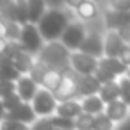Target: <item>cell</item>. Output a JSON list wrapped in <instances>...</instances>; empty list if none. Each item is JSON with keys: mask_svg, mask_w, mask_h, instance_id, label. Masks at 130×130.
Listing matches in <instances>:
<instances>
[{"mask_svg": "<svg viewBox=\"0 0 130 130\" xmlns=\"http://www.w3.org/2000/svg\"><path fill=\"white\" fill-rule=\"evenodd\" d=\"M70 18L64 11L61 9H46V13L43 14V18L38 22L39 32L45 38V41H55L61 39L64 29L68 27Z\"/></svg>", "mask_w": 130, "mask_h": 130, "instance_id": "1", "label": "cell"}, {"mask_svg": "<svg viewBox=\"0 0 130 130\" xmlns=\"http://www.w3.org/2000/svg\"><path fill=\"white\" fill-rule=\"evenodd\" d=\"M38 55H39V62H43L45 66L62 71L64 68L70 66L71 50L61 39H55V41H46V45L41 48Z\"/></svg>", "mask_w": 130, "mask_h": 130, "instance_id": "2", "label": "cell"}, {"mask_svg": "<svg viewBox=\"0 0 130 130\" xmlns=\"http://www.w3.org/2000/svg\"><path fill=\"white\" fill-rule=\"evenodd\" d=\"M45 38L41 36L39 32V27L38 23H32V22H27L22 25V32H20V43L23 46V50L30 52V54H39L41 48L45 46Z\"/></svg>", "mask_w": 130, "mask_h": 130, "instance_id": "3", "label": "cell"}, {"mask_svg": "<svg viewBox=\"0 0 130 130\" xmlns=\"http://www.w3.org/2000/svg\"><path fill=\"white\" fill-rule=\"evenodd\" d=\"M57 103H59V100L55 98L54 91H50V89H46L43 86L38 89L36 96L32 98V107H34L38 116H52V114H55Z\"/></svg>", "mask_w": 130, "mask_h": 130, "instance_id": "4", "label": "cell"}, {"mask_svg": "<svg viewBox=\"0 0 130 130\" xmlns=\"http://www.w3.org/2000/svg\"><path fill=\"white\" fill-rule=\"evenodd\" d=\"M86 34H87V29L84 27L82 22H70L68 27L64 29L62 36H61V41L73 52V50H78L80 48Z\"/></svg>", "mask_w": 130, "mask_h": 130, "instance_id": "5", "label": "cell"}, {"mask_svg": "<svg viewBox=\"0 0 130 130\" xmlns=\"http://www.w3.org/2000/svg\"><path fill=\"white\" fill-rule=\"evenodd\" d=\"M70 66L78 71V73H87V75H93L98 68V57L94 55H89L82 50H73L71 55H70Z\"/></svg>", "mask_w": 130, "mask_h": 130, "instance_id": "6", "label": "cell"}, {"mask_svg": "<svg viewBox=\"0 0 130 130\" xmlns=\"http://www.w3.org/2000/svg\"><path fill=\"white\" fill-rule=\"evenodd\" d=\"M128 43L123 39V36L119 34V30L114 29H107V34L103 38V48H105V55L109 57H119V54L123 52V48Z\"/></svg>", "mask_w": 130, "mask_h": 130, "instance_id": "7", "label": "cell"}, {"mask_svg": "<svg viewBox=\"0 0 130 130\" xmlns=\"http://www.w3.org/2000/svg\"><path fill=\"white\" fill-rule=\"evenodd\" d=\"M78 50H82V52H86V54H89V55H94V57H98V59L105 55L103 39H102V36H100L98 32H94V30H87V34H86V38H84V41H82V45H80Z\"/></svg>", "mask_w": 130, "mask_h": 130, "instance_id": "8", "label": "cell"}, {"mask_svg": "<svg viewBox=\"0 0 130 130\" xmlns=\"http://www.w3.org/2000/svg\"><path fill=\"white\" fill-rule=\"evenodd\" d=\"M75 80H77V87L80 96H89V94H98L102 82L94 77V75H87V73H78L75 71Z\"/></svg>", "mask_w": 130, "mask_h": 130, "instance_id": "9", "label": "cell"}, {"mask_svg": "<svg viewBox=\"0 0 130 130\" xmlns=\"http://www.w3.org/2000/svg\"><path fill=\"white\" fill-rule=\"evenodd\" d=\"M103 23H105V29H114V30L128 27L130 25V11L109 9L103 14Z\"/></svg>", "mask_w": 130, "mask_h": 130, "instance_id": "10", "label": "cell"}, {"mask_svg": "<svg viewBox=\"0 0 130 130\" xmlns=\"http://www.w3.org/2000/svg\"><path fill=\"white\" fill-rule=\"evenodd\" d=\"M9 119H18V121H23V123H29L32 125L36 119H38V114L32 107V102H22L20 105H16L14 109L7 110V116Z\"/></svg>", "mask_w": 130, "mask_h": 130, "instance_id": "11", "label": "cell"}, {"mask_svg": "<svg viewBox=\"0 0 130 130\" xmlns=\"http://www.w3.org/2000/svg\"><path fill=\"white\" fill-rule=\"evenodd\" d=\"M39 89V84L30 77V75H22L18 80H16V93L22 96L23 102H32V98L36 96Z\"/></svg>", "mask_w": 130, "mask_h": 130, "instance_id": "12", "label": "cell"}, {"mask_svg": "<svg viewBox=\"0 0 130 130\" xmlns=\"http://www.w3.org/2000/svg\"><path fill=\"white\" fill-rule=\"evenodd\" d=\"M128 103L125 102V100H121V98H118V100H112V102H109L107 105H105V112H107V116L114 121V123H119V121H123L126 116H128Z\"/></svg>", "mask_w": 130, "mask_h": 130, "instance_id": "13", "label": "cell"}, {"mask_svg": "<svg viewBox=\"0 0 130 130\" xmlns=\"http://www.w3.org/2000/svg\"><path fill=\"white\" fill-rule=\"evenodd\" d=\"M34 54H30V52H27V50H18V52H14L13 55H11V59H13V64L22 71V73H30V70L34 68V57H32Z\"/></svg>", "mask_w": 130, "mask_h": 130, "instance_id": "14", "label": "cell"}, {"mask_svg": "<svg viewBox=\"0 0 130 130\" xmlns=\"http://www.w3.org/2000/svg\"><path fill=\"white\" fill-rule=\"evenodd\" d=\"M82 102H78L77 98H71V100H62L57 103V109H55V114L59 116H66V118H77L80 112H82Z\"/></svg>", "mask_w": 130, "mask_h": 130, "instance_id": "15", "label": "cell"}, {"mask_svg": "<svg viewBox=\"0 0 130 130\" xmlns=\"http://www.w3.org/2000/svg\"><path fill=\"white\" fill-rule=\"evenodd\" d=\"M98 64H100L102 68H107L109 71L116 73L118 77H119V75H126V71H128V66H126L119 57H109V55H103V57L98 59Z\"/></svg>", "mask_w": 130, "mask_h": 130, "instance_id": "16", "label": "cell"}, {"mask_svg": "<svg viewBox=\"0 0 130 130\" xmlns=\"http://www.w3.org/2000/svg\"><path fill=\"white\" fill-rule=\"evenodd\" d=\"M98 94L102 96V100H103L105 103H109V102H112V100L121 98L119 82H118V80H112V82H105V84H102V87H100Z\"/></svg>", "mask_w": 130, "mask_h": 130, "instance_id": "17", "label": "cell"}, {"mask_svg": "<svg viewBox=\"0 0 130 130\" xmlns=\"http://www.w3.org/2000/svg\"><path fill=\"white\" fill-rule=\"evenodd\" d=\"M105 102L102 100L100 94H89V96H84L82 100V109L89 114H100L105 110Z\"/></svg>", "mask_w": 130, "mask_h": 130, "instance_id": "18", "label": "cell"}, {"mask_svg": "<svg viewBox=\"0 0 130 130\" xmlns=\"http://www.w3.org/2000/svg\"><path fill=\"white\" fill-rule=\"evenodd\" d=\"M29 4V22L38 23L46 13V0H27Z\"/></svg>", "mask_w": 130, "mask_h": 130, "instance_id": "19", "label": "cell"}, {"mask_svg": "<svg viewBox=\"0 0 130 130\" xmlns=\"http://www.w3.org/2000/svg\"><path fill=\"white\" fill-rule=\"evenodd\" d=\"M75 11H77L78 18H82L84 22H89V20H93V18L96 16L98 7H96V4L93 2V0H86V2H82Z\"/></svg>", "mask_w": 130, "mask_h": 130, "instance_id": "20", "label": "cell"}, {"mask_svg": "<svg viewBox=\"0 0 130 130\" xmlns=\"http://www.w3.org/2000/svg\"><path fill=\"white\" fill-rule=\"evenodd\" d=\"M94 125V114H89L86 110H82L77 118H75V126L77 130H93Z\"/></svg>", "mask_w": 130, "mask_h": 130, "instance_id": "21", "label": "cell"}, {"mask_svg": "<svg viewBox=\"0 0 130 130\" xmlns=\"http://www.w3.org/2000/svg\"><path fill=\"white\" fill-rule=\"evenodd\" d=\"M114 121L107 116V112H100V114H94V125H93V130H114Z\"/></svg>", "mask_w": 130, "mask_h": 130, "instance_id": "22", "label": "cell"}, {"mask_svg": "<svg viewBox=\"0 0 130 130\" xmlns=\"http://www.w3.org/2000/svg\"><path fill=\"white\" fill-rule=\"evenodd\" d=\"M23 73L14 66V64H9V66H0V80H18Z\"/></svg>", "mask_w": 130, "mask_h": 130, "instance_id": "23", "label": "cell"}, {"mask_svg": "<svg viewBox=\"0 0 130 130\" xmlns=\"http://www.w3.org/2000/svg\"><path fill=\"white\" fill-rule=\"evenodd\" d=\"M55 128H64V130H77L75 126V118H66V116H59V114H52L50 116Z\"/></svg>", "mask_w": 130, "mask_h": 130, "instance_id": "24", "label": "cell"}, {"mask_svg": "<svg viewBox=\"0 0 130 130\" xmlns=\"http://www.w3.org/2000/svg\"><path fill=\"white\" fill-rule=\"evenodd\" d=\"M0 128L2 130H30V125L29 123H23V121H18V119H2L0 121Z\"/></svg>", "mask_w": 130, "mask_h": 130, "instance_id": "25", "label": "cell"}, {"mask_svg": "<svg viewBox=\"0 0 130 130\" xmlns=\"http://www.w3.org/2000/svg\"><path fill=\"white\" fill-rule=\"evenodd\" d=\"M30 130H55V125L50 116H41L30 125Z\"/></svg>", "mask_w": 130, "mask_h": 130, "instance_id": "26", "label": "cell"}, {"mask_svg": "<svg viewBox=\"0 0 130 130\" xmlns=\"http://www.w3.org/2000/svg\"><path fill=\"white\" fill-rule=\"evenodd\" d=\"M102 84H105V82H112V80H116L118 78V75L116 73H112V71H109L107 68H102L100 64H98V68H96V71L93 73Z\"/></svg>", "mask_w": 130, "mask_h": 130, "instance_id": "27", "label": "cell"}, {"mask_svg": "<svg viewBox=\"0 0 130 130\" xmlns=\"http://www.w3.org/2000/svg\"><path fill=\"white\" fill-rule=\"evenodd\" d=\"M118 82H119V89H121V100H125L130 105V77L123 75Z\"/></svg>", "mask_w": 130, "mask_h": 130, "instance_id": "28", "label": "cell"}, {"mask_svg": "<svg viewBox=\"0 0 130 130\" xmlns=\"http://www.w3.org/2000/svg\"><path fill=\"white\" fill-rule=\"evenodd\" d=\"M16 91V82L14 80H0V98H6L7 94Z\"/></svg>", "mask_w": 130, "mask_h": 130, "instance_id": "29", "label": "cell"}, {"mask_svg": "<svg viewBox=\"0 0 130 130\" xmlns=\"http://www.w3.org/2000/svg\"><path fill=\"white\" fill-rule=\"evenodd\" d=\"M2 100H4V105H6V109H7V110L14 109L16 105H20V103L23 102V100H22V96H20L16 91H14V93H11V94H7V96H6V98H2Z\"/></svg>", "mask_w": 130, "mask_h": 130, "instance_id": "30", "label": "cell"}, {"mask_svg": "<svg viewBox=\"0 0 130 130\" xmlns=\"http://www.w3.org/2000/svg\"><path fill=\"white\" fill-rule=\"evenodd\" d=\"M109 7L119 11H130V0H109Z\"/></svg>", "mask_w": 130, "mask_h": 130, "instance_id": "31", "label": "cell"}, {"mask_svg": "<svg viewBox=\"0 0 130 130\" xmlns=\"http://www.w3.org/2000/svg\"><path fill=\"white\" fill-rule=\"evenodd\" d=\"M119 59H121V61H123V62H125L128 68H130V43H128V45L123 48V52L119 54Z\"/></svg>", "mask_w": 130, "mask_h": 130, "instance_id": "32", "label": "cell"}, {"mask_svg": "<svg viewBox=\"0 0 130 130\" xmlns=\"http://www.w3.org/2000/svg\"><path fill=\"white\" fill-rule=\"evenodd\" d=\"M114 130H130V114L123 119V121H119L118 125H116V128Z\"/></svg>", "mask_w": 130, "mask_h": 130, "instance_id": "33", "label": "cell"}, {"mask_svg": "<svg viewBox=\"0 0 130 130\" xmlns=\"http://www.w3.org/2000/svg\"><path fill=\"white\" fill-rule=\"evenodd\" d=\"M0 38H7V20L0 18Z\"/></svg>", "mask_w": 130, "mask_h": 130, "instance_id": "34", "label": "cell"}, {"mask_svg": "<svg viewBox=\"0 0 130 130\" xmlns=\"http://www.w3.org/2000/svg\"><path fill=\"white\" fill-rule=\"evenodd\" d=\"M7 50H9L7 38H0V54H7Z\"/></svg>", "mask_w": 130, "mask_h": 130, "instance_id": "35", "label": "cell"}, {"mask_svg": "<svg viewBox=\"0 0 130 130\" xmlns=\"http://www.w3.org/2000/svg\"><path fill=\"white\" fill-rule=\"evenodd\" d=\"M119 34L123 36V39H125L126 43H130V25H128V27H123V29H119Z\"/></svg>", "mask_w": 130, "mask_h": 130, "instance_id": "36", "label": "cell"}, {"mask_svg": "<svg viewBox=\"0 0 130 130\" xmlns=\"http://www.w3.org/2000/svg\"><path fill=\"white\" fill-rule=\"evenodd\" d=\"M82 2H86V0H64V4H66L68 7H73V9H77Z\"/></svg>", "mask_w": 130, "mask_h": 130, "instance_id": "37", "label": "cell"}, {"mask_svg": "<svg viewBox=\"0 0 130 130\" xmlns=\"http://www.w3.org/2000/svg\"><path fill=\"white\" fill-rule=\"evenodd\" d=\"M6 116H7V109H6V105H4V100L0 98V121L6 119Z\"/></svg>", "mask_w": 130, "mask_h": 130, "instance_id": "38", "label": "cell"}, {"mask_svg": "<svg viewBox=\"0 0 130 130\" xmlns=\"http://www.w3.org/2000/svg\"><path fill=\"white\" fill-rule=\"evenodd\" d=\"M126 75H128V77H130V68H128V71H126Z\"/></svg>", "mask_w": 130, "mask_h": 130, "instance_id": "39", "label": "cell"}, {"mask_svg": "<svg viewBox=\"0 0 130 130\" xmlns=\"http://www.w3.org/2000/svg\"><path fill=\"white\" fill-rule=\"evenodd\" d=\"M55 2H64V0H55Z\"/></svg>", "mask_w": 130, "mask_h": 130, "instance_id": "40", "label": "cell"}, {"mask_svg": "<svg viewBox=\"0 0 130 130\" xmlns=\"http://www.w3.org/2000/svg\"><path fill=\"white\" fill-rule=\"evenodd\" d=\"M55 130H64V128H55Z\"/></svg>", "mask_w": 130, "mask_h": 130, "instance_id": "41", "label": "cell"}, {"mask_svg": "<svg viewBox=\"0 0 130 130\" xmlns=\"http://www.w3.org/2000/svg\"><path fill=\"white\" fill-rule=\"evenodd\" d=\"M0 130H2V128H0Z\"/></svg>", "mask_w": 130, "mask_h": 130, "instance_id": "42", "label": "cell"}]
</instances>
